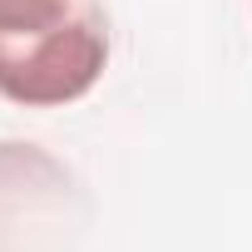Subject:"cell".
Instances as JSON below:
<instances>
[{"instance_id": "1", "label": "cell", "mask_w": 252, "mask_h": 252, "mask_svg": "<svg viewBox=\"0 0 252 252\" xmlns=\"http://www.w3.org/2000/svg\"><path fill=\"white\" fill-rule=\"evenodd\" d=\"M104 64V0H0V99L60 109L84 99Z\"/></svg>"}]
</instances>
